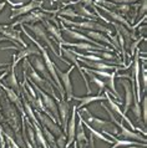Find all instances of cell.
<instances>
[{
  "label": "cell",
  "instance_id": "cell-10",
  "mask_svg": "<svg viewBox=\"0 0 147 148\" xmlns=\"http://www.w3.org/2000/svg\"><path fill=\"white\" fill-rule=\"evenodd\" d=\"M44 1L43 0H31L29 4H26V5H21L19 8H13L11 9V14H10V19H16L19 16H23L27 13H31V11H34L36 9H41Z\"/></svg>",
  "mask_w": 147,
  "mask_h": 148
},
{
  "label": "cell",
  "instance_id": "cell-17",
  "mask_svg": "<svg viewBox=\"0 0 147 148\" xmlns=\"http://www.w3.org/2000/svg\"><path fill=\"white\" fill-rule=\"evenodd\" d=\"M30 55H41L40 54V51H39V49L38 47H35V46H27L25 49H21V51H19L18 54H16L14 56V61H13V66H16L18 65L19 61H21L23 59H25V57L27 56H30Z\"/></svg>",
  "mask_w": 147,
  "mask_h": 148
},
{
  "label": "cell",
  "instance_id": "cell-33",
  "mask_svg": "<svg viewBox=\"0 0 147 148\" xmlns=\"http://www.w3.org/2000/svg\"><path fill=\"white\" fill-rule=\"evenodd\" d=\"M146 8H147V0H142V5H140V8H138V10H140V13H138V15H140V19L141 16L144 18V16L146 15Z\"/></svg>",
  "mask_w": 147,
  "mask_h": 148
},
{
  "label": "cell",
  "instance_id": "cell-26",
  "mask_svg": "<svg viewBox=\"0 0 147 148\" xmlns=\"http://www.w3.org/2000/svg\"><path fill=\"white\" fill-rule=\"evenodd\" d=\"M82 125L85 126V127H86V128L90 131V133H91L92 136H93V137H96V138H99V139H101V141H104V142H107V143H111V139H110V138H106V136L105 134H102V133H101V132H99V131H96V130H93L92 128V127L91 126H90L89 125V123H86V122H85L84 120H82Z\"/></svg>",
  "mask_w": 147,
  "mask_h": 148
},
{
  "label": "cell",
  "instance_id": "cell-24",
  "mask_svg": "<svg viewBox=\"0 0 147 148\" xmlns=\"http://www.w3.org/2000/svg\"><path fill=\"white\" fill-rule=\"evenodd\" d=\"M75 11L77 14H79V16L81 19H87V20H92V21H96L97 20V15L91 13L86 6H79L77 9H75Z\"/></svg>",
  "mask_w": 147,
  "mask_h": 148
},
{
  "label": "cell",
  "instance_id": "cell-35",
  "mask_svg": "<svg viewBox=\"0 0 147 148\" xmlns=\"http://www.w3.org/2000/svg\"><path fill=\"white\" fill-rule=\"evenodd\" d=\"M59 4H64V5H69V4H71L72 1H75V0H56Z\"/></svg>",
  "mask_w": 147,
  "mask_h": 148
},
{
  "label": "cell",
  "instance_id": "cell-25",
  "mask_svg": "<svg viewBox=\"0 0 147 148\" xmlns=\"http://www.w3.org/2000/svg\"><path fill=\"white\" fill-rule=\"evenodd\" d=\"M82 71H84V72H86V73H89L90 80H91L93 84H96L97 86H99V93H97V95H101V92L105 91V90H106V85H105V82H104L102 80H101V79H97V77L93 75V73L90 72L86 67H82Z\"/></svg>",
  "mask_w": 147,
  "mask_h": 148
},
{
  "label": "cell",
  "instance_id": "cell-30",
  "mask_svg": "<svg viewBox=\"0 0 147 148\" xmlns=\"http://www.w3.org/2000/svg\"><path fill=\"white\" fill-rule=\"evenodd\" d=\"M56 146L59 148H66V136H65V133L56 138Z\"/></svg>",
  "mask_w": 147,
  "mask_h": 148
},
{
  "label": "cell",
  "instance_id": "cell-23",
  "mask_svg": "<svg viewBox=\"0 0 147 148\" xmlns=\"http://www.w3.org/2000/svg\"><path fill=\"white\" fill-rule=\"evenodd\" d=\"M117 71L118 70H113V71L111 72V76L107 77V79H105L104 82H105V85L113 92V96H115L116 98H120L121 96H120V93H118V91L116 90V86H115V77L117 75Z\"/></svg>",
  "mask_w": 147,
  "mask_h": 148
},
{
  "label": "cell",
  "instance_id": "cell-12",
  "mask_svg": "<svg viewBox=\"0 0 147 148\" xmlns=\"http://www.w3.org/2000/svg\"><path fill=\"white\" fill-rule=\"evenodd\" d=\"M58 102V111H59V123L63 127V132L66 133V127L69 122V117H70V105L65 98L56 101Z\"/></svg>",
  "mask_w": 147,
  "mask_h": 148
},
{
  "label": "cell",
  "instance_id": "cell-38",
  "mask_svg": "<svg viewBox=\"0 0 147 148\" xmlns=\"http://www.w3.org/2000/svg\"><path fill=\"white\" fill-rule=\"evenodd\" d=\"M3 41H9V40H8L6 38H4L3 35H0V42H3Z\"/></svg>",
  "mask_w": 147,
  "mask_h": 148
},
{
  "label": "cell",
  "instance_id": "cell-18",
  "mask_svg": "<svg viewBox=\"0 0 147 148\" xmlns=\"http://www.w3.org/2000/svg\"><path fill=\"white\" fill-rule=\"evenodd\" d=\"M81 62H84L85 65H87L89 67H91L92 70H101V71H110V70H122L118 66H113V65H107L106 62H96V61H89L85 59H77Z\"/></svg>",
  "mask_w": 147,
  "mask_h": 148
},
{
  "label": "cell",
  "instance_id": "cell-4",
  "mask_svg": "<svg viewBox=\"0 0 147 148\" xmlns=\"http://www.w3.org/2000/svg\"><path fill=\"white\" fill-rule=\"evenodd\" d=\"M27 29H30L31 30V32H34L35 34V36L38 38L40 41H43V42H45L47 45L49 47H50V50L52 51V54H54L56 57H59V59L63 61L64 64H70L67 60H65V59H63L58 52H56V49H54V45H52V42L50 41V39H49V35H47V31H46V29H45V26L43 25L41 23H36V24H29L27 25Z\"/></svg>",
  "mask_w": 147,
  "mask_h": 148
},
{
  "label": "cell",
  "instance_id": "cell-21",
  "mask_svg": "<svg viewBox=\"0 0 147 148\" xmlns=\"http://www.w3.org/2000/svg\"><path fill=\"white\" fill-rule=\"evenodd\" d=\"M72 100H76V101H79L80 103L79 106H76L77 110H81V108H84L85 106H87L89 103H92V102H96V101H104L106 100V97H104L102 95H96V96H92V95H87V96H84V97H76V96H74Z\"/></svg>",
  "mask_w": 147,
  "mask_h": 148
},
{
  "label": "cell",
  "instance_id": "cell-8",
  "mask_svg": "<svg viewBox=\"0 0 147 148\" xmlns=\"http://www.w3.org/2000/svg\"><path fill=\"white\" fill-rule=\"evenodd\" d=\"M140 55H141V50L136 49L133 54V61H132V73L131 75L135 76L133 79V84H135V96H136L137 102H141V84H140Z\"/></svg>",
  "mask_w": 147,
  "mask_h": 148
},
{
  "label": "cell",
  "instance_id": "cell-6",
  "mask_svg": "<svg viewBox=\"0 0 147 148\" xmlns=\"http://www.w3.org/2000/svg\"><path fill=\"white\" fill-rule=\"evenodd\" d=\"M3 106H4V111H5V118L6 121L9 122V125L11 126V128H13L14 133L16 134V137H18L20 141H21V137H20L19 134V130H20V116L19 113L16 112L15 107H13L10 103V101L8 100V97H4V101H3Z\"/></svg>",
  "mask_w": 147,
  "mask_h": 148
},
{
  "label": "cell",
  "instance_id": "cell-36",
  "mask_svg": "<svg viewBox=\"0 0 147 148\" xmlns=\"http://www.w3.org/2000/svg\"><path fill=\"white\" fill-rule=\"evenodd\" d=\"M124 148H147L146 145H141V146H127V147H124Z\"/></svg>",
  "mask_w": 147,
  "mask_h": 148
},
{
  "label": "cell",
  "instance_id": "cell-40",
  "mask_svg": "<svg viewBox=\"0 0 147 148\" xmlns=\"http://www.w3.org/2000/svg\"><path fill=\"white\" fill-rule=\"evenodd\" d=\"M3 71H4V70H3V69H0V73H1Z\"/></svg>",
  "mask_w": 147,
  "mask_h": 148
},
{
  "label": "cell",
  "instance_id": "cell-34",
  "mask_svg": "<svg viewBox=\"0 0 147 148\" xmlns=\"http://www.w3.org/2000/svg\"><path fill=\"white\" fill-rule=\"evenodd\" d=\"M111 1L115 4H127V5H131V4L137 3L138 0H111Z\"/></svg>",
  "mask_w": 147,
  "mask_h": 148
},
{
  "label": "cell",
  "instance_id": "cell-31",
  "mask_svg": "<svg viewBox=\"0 0 147 148\" xmlns=\"http://www.w3.org/2000/svg\"><path fill=\"white\" fill-rule=\"evenodd\" d=\"M89 71L91 73H93V75H99L101 77H104V79H107V77L111 76V72H110V71H101V70H92V69L89 70Z\"/></svg>",
  "mask_w": 147,
  "mask_h": 148
},
{
  "label": "cell",
  "instance_id": "cell-3",
  "mask_svg": "<svg viewBox=\"0 0 147 148\" xmlns=\"http://www.w3.org/2000/svg\"><path fill=\"white\" fill-rule=\"evenodd\" d=\"M101 106H102V107L106 110V112H107L110 118H111V122L113 123V125H116V126H118L121 128V131L117 133V138H125V139H130V141H136V142H140V143H146L145 136H142L141 133L136 132V131H131V130L126 128V127L124 126V122H122V121H117L115 118V116H113L112 111L110 110L107 106H106L105 103H102Z\"/></svg>",
  "mask_w": 147,
  "mask_h": 148
},
{
  "label": "cell",
  "instance_id": "cell-29",
  "mask_svg": "<svg viewBox=\"0 0 147 148\" xmlns=\"http://www.w3.org/2000/svg\"><path fill=\"white\" fill-rule=\"evenodd\" d=\"M142 81H144V92L146 93L147 88V70H146V60L142 61Z\"/></svg>",
  "mask_w": 147,
  "mask_h": 148
},
{
  "label": "cell",
  "instance_id": "cell-5",
  "mask_svg": "<svg viewBox=\"0 0 147 148\" xmlns=\"http://www.w3.org/2000/svg\"><path fill=\"white\" fill-rule=\"evenodd\" d=\"M60 19H61V23L63 24L71 25L72 27H79L81 30H87V31L106 32V34H109V35H112L110 29H107L106 26L101 25V24L96 23V21H92V20H86V21H71V20L65 19V18H60Z\"/></svg>",
  "mask_w": 147,
  "mask_h": 148
},
{
  "label": "cell",
  "instance_id": "cell-1",
  "mask_svg": "<svg viewBox=\"0 0 147 148\" xmlns=\"http://www.w3.org/2000/svg\"><path fill=\"white\" fill-rule=\"evenodd\" d=\"M80 116L82 117V120L86 123H89L93 130L99 131V132H101L102 134L105 132H107V133H111L113 136L115 134L117 136V133H118V130L116 128V126L113 125L111 121H105V120H101V118H99V117H95L93 114H91L89 112V110H86L85 107L81 108Z\"/></svg>",
  "mask_w": 147,
  "mask_h": 148
},
{
  "label": "cell",
  "instance_id": "cell-13",
  "mask_svg": "<svg viewBox=\"0 0 147 148\" xmlns=\"http://www.w3.org/2000/svg\"><path fill=\"white\" fill-rule=\"evenodd\" d=\"M76 113H77V107L72 106V112H71V117H69L70 120L67 122V127H66V148L70 147L74 142H75V132H76Z\"/></svg>",
  "mask_w": 147,
  "mask_h": 148
},
{
  "label": "cell",
  "instance_id": "cell-22",
  "mask_svg": "<svg viewBox=\"0 0 147 148\" xmlns=\"http://www.w3.org/2000/svg\"><path fill=\"white\" fill-rule=\"evenodd\" d=\"M85 32H86L87 38H91L92 40H97V41H100V42H104L106 45H111V47L115 49L113 44L111 42V40L107 39L105 35H102V32H99V31H87V30H85ZM115 50H116V49H115Z\"/></svg>",
  "mask_w": 147,
  "mask_h": 148
},
{
  "label": "cell",
  "instance_id": "cell-39",
  "mask_svg": "<svg viewBox=\"0 0 147 148\" xmlns=\"http://www.w3.org/2000/svg\"><path fill=\"white\" fill-rule=\"evenodd\" d=\"M72 145H74V148H77V146H76V143H75V142H74Z\"/></svg>",
  "mask_w": 147,
  "mask_h": 148
},
{
  "label": "cell",
  "instance_id": "cell-14",
  "mask_svg": "<svg viewBox=\"0 0 147 148\" xmlns=\"http://www.w3.org/2000/svg\"><path fill=\"white\" fill-rule=\"evenodd\" d=\"M75 143L77 148H86L89 145V137L85 133V128L82 125V117L79 113V123L76 126V132H75Z\"/></svg>",
  "mask_w": 147,
  "mask_h": 148
},
{
  "label": "cell",
  "instance_id": "cell-7",
  "mask_svg": "<svg viewBox=\"0 0 147 148\" xmlns=\"http://www.w3.org/2000/svg\"><path fill=\"white\" fill-rule=\"evenodd\" d=\"M74 71V66L71 65L70 69L67 70L66 72L61 71V70H56V72H58V76L61 81V85H63V88H64V92H65V100L67 102L71 101L74 98V87H72V82H71V73Z\"/></svg>",
  "mask_w": 147,
  "mask_h": 148
},
{
  "label": "cell",
  "instance_id": "cell-27",
  "mask_svg": "<svg viewBox=\"0 0 147 148\" xmlns=\"http://www.w3.org/2000/svg\"><path fill=\"white\" fill-rule=\"evenodd\" d=\"M59 18H71V19H77L80 18L79 14L75 11L72 8H64L63 10H59Z\"/></svg>",
  "mask_w": 147,
  "mask_h": 148
},
{
  "label": "cell",
  "instance_id": "cell-16",
  "mask_svg": "<svg viewBox=\"0 0 147 148\" xmlns=\"http://www.w3.org/2000/svg\"><path fill=\"white\" fill-rule=\"evenodd\" d=\"M60 47V56H61V51H63V54L67 57V59H70L72 62H74V65L79 69V72H80V75L82 76V79H84V81H85V85H86V91H87V95H91V88H90V85H89V80L86 79V75H85V72L82 71V67L80 66V64H79V60H77V57L72 54V52L70 51V50H67V49H64L63 46H59Z\"/></svg>",
  "mask_w": 147,
  "mask_h": 148
},
{
  "label": "cell",
  "instance_id": "cell-28",
  "mask_svg": "<svg viewBox=\"0 0 147 148\" xmlns=\"http://www.w3.org/2000/svg\"><path fill=\"white\" fill-rule=\"evenodd\" d=\"M141 113H142V121H144V126H146V121H147V97L146 96H144V98H142Z\"/></svg>",
  "mask_w": 147,
  "mask_h": 148
},
{
  "label": "cell",
  "instance_id": "cell-19",
  "mask_svg": "<svg viewBox=\"0 0 147 148\" xmlns=\"http://www.w3.org/2000/svg\"><path fill=\"white\" fill-rule=\"evenodd\" d=\"M5 82H6V87L11 88L16 95H19V96L21 95V88L19 87V82H18V79H16V75H15V66H13V65L10 66V73H9V76L6 77Z\"/></svg>",
  "mask_w": 147,
  "mask_h": 148
},
{
  "label": "cell",
  "instance_id": "cell-2",
  "mask_svg": "<svg viewBox=\"0 0 147 148\" xmlns=\"http://www.w3.org/2000/svg\"><path fill=\"white\" fill-rule=\"evenodd\" d=\"M23 67H24V72L26 73V76H29L30 81L34 82V84L38 86L39 88H41L44 92H46L47 95L52 96V98H54L55 101H59L60 100V98L58 97V95L55 93V87L50 84V82H47L45 79H43V77L35 71V69L32 67V65L29 62V60H26V59L24 60Z\"/></svg>",
  "mask_w": 147,
  "mask_h": 148
},
{
  "label": "cell",
  "instance_id": "cell-9",
  "mask_svg": "<svg viewBox=\"0 0 147 148\" xmlns=\"http://www.w3.org/2000/svg\"><path fill=\"white\" fill-rule=\"evenodd\" d=\"M0 35H3L4 38H6L9 41L15 44V46L19 44V45H21V46H24V49L27 47L25 41L21 39V31L15 30V29L11 27L10 25H0Z\"/></svg>",
  "mask_w": 147,
  "mask_h": 148
},
{
  "label": "cell",
  "instance_id": "cell-11",
  "mask_svg": "<svg viewBox=\"0 0 147 148\" xmlns=\"http://www.w3.org/2000/svg\"><path fill=\"white\" fill-rule=\"evenodd\" d=\"M35 117L38 118V121L41 123V125L45 127V128H47L50 132L54 134V136H61L64 132H63V130L60 128V126L56 123L55 121H52L50 117L49 116H46L45 113H43V112H39V111H35Z\"/></svg>",
  "mask_w": 147,
  "mask_h": 148
},
{
  "label": "cell",
  "instance_id": "cell-32",
  "mask_svg": "<svg viewBox=\"0 0 147 148\" xmlns=\"http://www.w3.org/2000/svg\"><path fill=\"white\" fill-rule=\"evenodd\" d=\"M77 4H82L84 6H91L93 8V0H75V1H72L71 4H69V5H77Z\"/></svg>",
  "mask_w": 147,
  "mask_h": 148
},
{
  "label": "cell",
  "instance_id": "cell-20",
  "mask_svg": "<svg viewBox=\"0 0 147 148\" xmlns=\"http://www.w3.org/2000/svg\"><path fill=\"white\" fill-rule=\"evenodd\" d=\"M41 24L45 26L46 31L50 32L51 36H54L55 40L58 41L59 45H61V44L64 42V39H63V35H61V29H60V26H56V25H54V24H51V21H49V20H44Z\"/></svg>",
  "mask_w": 147,
  "mask_h": 148
},
{
  "label": "cell",
  "instance_id": "cell-37",
  "mask_svg": "<svg viewBox=\"0 0 147 148\" xmlns=\"http://www.w3.org/2000/svg\"><path fill=\"white\" fill-rule=\"evenodd\" d=\"M5 5H6V3H5V1H1V3H0V11H3V10H4Z\"/></svg>",
  "mask_w": 147,
  "mask_h": 148
},
{
  "label": "cell",
  "instance_id": "cell-15",
  "mask_svg": "<svg viewBox=\"0 0 147 148\" xmlns=\"http://www.w3.org/2000/svg\"><path fill=\"white\" fill-rule=\"evenodd\" d=\"M32 67L35 69V71L39 73L40 76L43 77V79H45L47 82H50V84L54 86L55 88H58L56 87V84L54 82V80L51 79V76H50V73H49V71H47V69H46V66H45V64H44V60L41 59L40 56H38V57H35L34 60H32Z\"/></svg>",
  "mask_w": 147,
  "mask_h": 148
},
{
  "label": "cell",
  "instance_id": "cell-41",
  "mask_svg": "<svg viewBox=\"0 0 147 148\" xmlns=\"http://www.w3.org/2000/svg\"><path fill=\"white\" fill-rule=\"evenodd\" d=\"M36 148H43V147H39V146H38V147H36Z\"/></svg>",
  "mask_w": 147,
  "mask_h": 148
}]
</instances>
